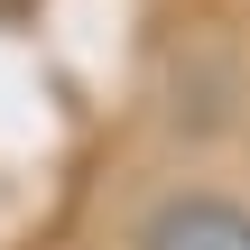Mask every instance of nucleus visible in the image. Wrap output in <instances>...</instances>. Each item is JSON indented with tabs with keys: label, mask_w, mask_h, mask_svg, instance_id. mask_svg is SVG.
I'll list each match as a JSON object with an SVG mask.
<instances>
[{
	"label": "nucleus",
	"mask_w": 250,
	"mask_h": 250,
	"mask_svg": "<svg viewBox=\"0 0 250 250\" xmlns=\"http://www.w3.org/2000/svg\"><path fill=\"white\" fill-rule=\"evenodd\" d=\"M139 250H250V204L241 195H167L139 223Z\"/></svg>",
	"instance_id": "obj_1"
}]
</instances>
